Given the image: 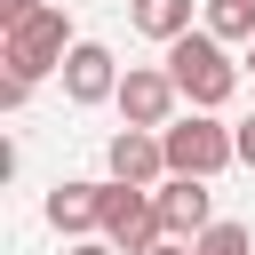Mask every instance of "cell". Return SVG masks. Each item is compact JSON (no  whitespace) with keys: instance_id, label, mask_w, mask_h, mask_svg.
<instances>
[{"instance_id":"obj_17","label":"cell","mask_w":255,"mask_h":255,"mask_svg":"<svg viewBox=\"0 0 255 255\" xmlns=\"http://www.w3.org/2000/svg\"><path fill=\"white\" fill-rule=\"evenodd\" d=\"M151 255H191V247H183V239H159V247H151Z\"/></svg>"},{"instance_id":"obj_15","label":"cell","mask_w":255,"mask_h":255,"mask_svg":"<svg viewBox=\"0 0 255 255\" xmlns=\"http://www.w3.org/2000/svg\"><path fill=\"white\" fill-rule=\"evenodd\" d=\"M231 135H239V167H255V112H247V120H239Z\"/></svg>"},{"instance_id":"obj_13","label":"cell","mask_w":255,"mask_h":255,"mask_svg":"<svg viewBox=\"0 0 255 255\" xmlns=\"http://www.w3.org/2000/svg\"><path fill=\"white\" fill-rule=\"evenodd\" d=\"M32 104V80H16V72H0V112H24Z\"/></svg>"},{"instance_id":"obj_10","label":"cell","mask_w":255,"mask_h":255,"mask_svg":"<svg viewBox=\"0 0 255 255\" xmlns=\"http://www.w3.org/2000/svg\"><path fill=\"white\" fill-rule=\"evenodd\" d=\"M128 16H135V32H143V40H159V48L191 32V0H135Z\"/></svg>"},{"instance_id":"obj_12","label":"cell","mask_w":255,"mask_h":255,"mask_svg":"<svg viewBox=\"0 0 255 255\" xmlns=\"http://www.w3.org/2000/svg\"><path fill=\"white\" fill-rule=\"evenodd\" d=\"M255 239H247V223H215V231H199V247L191 255H247Z\"/></svg>"},{"instance_id":"obj_18","label":"cell","mask_w":255,"mask_h":255,"mask_svg":"<svg viewBox=\"0 0 255 255\" xmlns=\"http://www.w3.org/2000/svg\"><path fill=\"white\" fill-rule=\"evenodd\" d=\"M247 72H255V40H247Z\"/></svg>"},{"instance_id":"obj_6","label":"cell","mask_w":255,"mask_h":255,"mask_svg":"<svg viewBox=\"0 0 255 255\" xmlns=\"http://www.w3.org/2000/svg\"><path fill=\"white\" fill-rule=\"evenodd\" d=\"M151 207H159V231L183 239V247H199V231H215V191H207L199 175H167V183L151 191Z\"/></svg>"},{"instance_id":"obj_3","label":"cell","mask_w":255,"mask_h":255,"mask_svg":"<svg viewBox=\"0 0 255 255\" xmlns=\"http://www.w3.org/2000/svg\"><path fill=\"white\" fill-rule=\"evenodd\" d=\"M159 143H167V175H199V183H215L223 167H239V135H231L215 112H183V120H167Z\"/></svg>"},{"instance_id":"obj_8","label":"cell","mask_w":255,"mask_h":255,"mask_svg":"<svg viewBox=\"0 0 255 255\" xmlns=\"http://www.w3.org/2000/svg\"><path fill=\"white\" fill-rule=\"evenodd\" d=\"M64 96H72L80 112L120 96V64H112V48H104V40H80V48L64 56Z\"/></svg>"},{"instance_id":"obj_16","label":"cell","mask_w":255,"mask_h":255,"mask_svg":"<svg viewBox=\"0 0 255 255\" xmlns=\"http://www.w3.org/2000/svg\"><path fill=\"white\" fill-rule=\"evenodd\" d=\"M64 255H120V247H112V239H72Z\"/></svg>"},{"instance_id":"obj_1","label":"cell","mask_w":255,"mask_h":255,"mask_svg":"<svg viewBox=\"0 0 255 255\" xmlns=\"http://www.w3.org/2000/svg\"><path fill=\"white\" fill-rule=\"evenodd\" d=\"M167 80H175V96H183L191 112H223V104L239 96V64L223 56L215 32H183V40H167Z\"/></svg>"},{"instance_id":"obj_5","label":"cell","mask_w":255,"mask_h":255,"mask_svg":"<svg viewBox=\"0 0 255 255\" xmlns=\"http://www.w3.org/2000/svg\"><path fill=\"white\" fill-rule=\"evenodd\" d=\"M112 104H120V120H128V128H167L183 96H175L167 64H128V72H120V96H112Z\"/></svg>"},{"instance_id":"obj_14","label":"cell","mask_w":255,"mask_h":255,"mask_svg":"<svg viewBox=\"0 0 255 255\" xmlns=\"http://www.w3.org/2000/svg\"><path fill=\"white\" fill-rule=\"evenodd\" d=\"M32 8H40V0H0V32H16V24L32 16Z\"/></svg>"},{"instance_id":"obj_2","label":"cell","mask_w":255,"mask_h":255,"mask_svg":"<svg viewBox=\"0 0 255 255\" xmlns=\"http://www.w3.org/2000/svg\"><path fill=\"white\" fill-rule=\"evenodd\" d=\"M72 48H80V40H72V16H64L56 0H40L16 32H0V64H8L16 80H32V88H40L48 72H64V56H72Z\"/></svg>"},{"instance_id":"obj_11","label":"cell","mask_w":255,"mask_h":255,"mask_svg":"<svg viewBox=\"0 0 255 255\" xmlns=\"http://www.w3.org/2000/svg\"><path fill=\"white\" fill-rule=\"evenodd\" d=\"M199 32H215L223 48L231 40H255V0H207V24Z\"/></svg>"},{"instance_id":"obj_4","label":"cell","mask_w":255,"mask_h":255,"mask_svg":"<svg viewBox=\"0 0 255 255\" xmlns=\"http://www.w3.org/2000/svg\"><path fill=\"white\" fill-rule=\"evenodd\" d=\"M104 239H112L120 255H151V247L167 239L151 191H135V183H104Z\"/></svg>"},{"instance_id":"obj_9","label":"cell","mask_w":255,"mask_h":255,"mask_svg":"<svg viewBox=\"0 0 255 255\" xmlns=\"http://www.w3.org/2000/svg\"><path fill=\"white\" fill-rule=\"evenodd\" d=\"M48 223H56L64 239H88V231H104V183H88V175L56 183V191H48Z\"/></svg>"},{"instance_id":"obj_7","label":"cell","mask_w":255,"mask_h":255,"mask_svg":"<svg viewBox=\"0 0 255 255\" xmlns=\"http://www.w3.org/2000/svg\"><path fill=\"white\" fill-rule=\"evenodd\" d=\"M104 167H112V183L159 191V183H167V143H159V128H120V135L104 143Z\"/></svg>"}]
</instances>
